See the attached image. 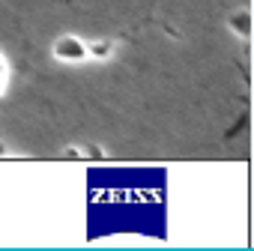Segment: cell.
<instances>
[{
  "label": "cell",
  "mask_w": 254,
  "mask_h": 251,
  "mask_svg": "<svg viewBox=\"0 0 254 251\" xmlns=\"http://www.w3.org/2000/svg\"><path fill=\"white\" fill-rule=\"evenodd\" d=\"M114 48H117V42H114V39L87 42V54H90V57H96V60H108V57L114 54Z\"/></svg>",
  "instance_id": "3"
},
{
  "label": "cell",
  "mask_w": 254,
  "mask_h": 251,
  "mask_svg": "<svg viewBox=\"0 0 254 251\" xmlns=\"http://www.w3.org/2000/svg\"><path fill=\"white\" fill-rule=\"evenodd\" d=\"M6 84H9V63H6L3 54H0V96L6 93Z\"/></svg>",
  "instance_id": "4"
},
{
  "label": "cell",
  "mask_w": 254,
  "mask_h": 251,
  "mask_svg": "<svg viewBox=\"0 0 254 251\" xmlns=\"http://www.w3.org/2000/svg\"><path fill=\"white\" fill-rule=\"evenodd\" d=\"M51 57L60 60V63H84L90 54H87V42H84L81 36L66 33V36L54 39V45H51Z\"/></svg>",
  "instance_id": "1"
},
{
  "label": "cell",
  "mask_w": 254,
  "mask_h": 251,
  "mask_svg": "<svg viewBox=\"0 0 254 251\" xmlns=\"http://www.w3.org/2000/svg\"><path fill=\"white\" fill-rule=\"evenodd\" d=\"M227 27H230L236 36L248 39V36H251V12H248V9H236V12L227 18Z\"/></svg>",
  "instance_id": "2"
}]
</instances>
